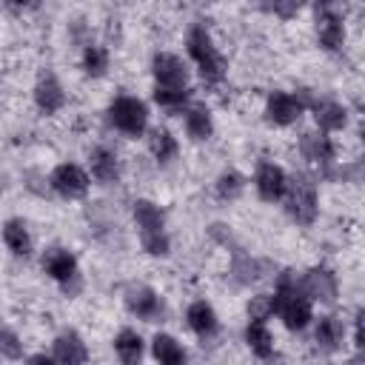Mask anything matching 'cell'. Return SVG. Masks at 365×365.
Wrapping results in <instances>:
<instances>
[{"label": "cell", "mask_w": 365, "mask_h": 365, "mask_svg": "<svg viewBox=\"0 0 365 365\" xmlns=\"http://www.w3.org/2000/svg\"><path fill=\"white\" fill-rule=\"evenodd\" d=\"M202 3H211V0H202Z\"/></svg>", "instance_id": "obj_37"}, {"label": "cell", "mask_w": 365, "mask_h": 365, "mask_svg": "<svg viewBox=\"0 0 365 365\" xmlns=\"http://www.w3.org/2000/svg\"><path fill=\"white\" fill-rule=\"evenodd\" d=\"M40 265H43V274L51 277L66 291V297L80 294V288H83L80 262H77V257H74L71 248H66V245H48L43 251V257H40Z\"/></svg>", "instance_id": "obj_5"}, {"label": "cell", "mask_w": 365, "mask_h": 365, "mask_svg": "<svg viewBox=\"0 0 365 365\" xmlns=\"http://www.w3.org/2000/svg\"><path fill=\"white\" fill-rule=\"evenodd\" d=\"M342 0H314V17H345Z\"/></svg>", "instance_id": "obj_33"}, {"label": "cell", "mask_w": 365, "mask_h": 365, "mask_svg": "<svg viewBox=\"0 0 365 365\" xmlns=\"http://www.w3.org/2000/svg\"><path fill=\"white\" fill-rule=\"evenodd\" d=\"M151 100L168 111V114H185V108L191 106V88H171V86H154Z\"/></svg>", "instance_id": "obj_27"}, {"label": "cell", "mask_w": 365, "mask_h": 365, "mask_svg": "<svg viewBox=\"0 0 365 365\" xmlns=\"http://www.w3.org/2000/svg\"><path fill=\"white\" fill-rule=\"evenodd\" d=\"M305 100H302V94H294V91H271L268 97H265V108H262V114H265V120L271 123V125H279V128H288V125H294L299 117H302V111H305Z\"/></svg>", "instance_id": "obj_9"}, {"label": "cell", "mask_w": 365, "mask_h": 365, "mask_svg": "<svg viewBox=\"0 0 365 365\" xmlns=\"http://www.w3.org/2000/svg\"><path fill=\"white\" fill-rule=\"evenodd\" d=\"M345 17H317V43L325 51H339L345 46Z\"/></svg>", "instance_id": "obj_22"}, {"label": "cell", "mask_w": 365, "mask_h": 365, "mask_svg": "<svg viewBox=\"0 0 365 365\" xmlns=\"http://www.w3.org/2000/svg\"><path fill=\"white\" fill-rule=\"evenodd\" d=\"M354 345H356L359 356H365V308H359L354 317Z\"/></svg>", "instance_id": "obj_34"}, {"label": "cell", "mask_w": 365, "mask_h": 365, "mask_svg": "<svg viewBox=\"0 0 365 365\" xmlns=\"http://www.w3.org/2000/svg\"><path fill=\"white\" fill-rule=\"evenodd\" d=\"M29 362H46V365H51L54 362V354H31Z\"/></svg>", "instance_id": "obj_35"}, {"label": "cell", "mask_w": 365, "mask_h": 365, "mask_svg": "<svg viewBox=\"0 0 365 365\" xmlns=\"http://www.w3.org/2000/svg\"><path fill=\"white\" fill-rule=\"evenodd\" d=\"M80 66H83V71H86V77H106L108 74V66H111V54H108V48L106 46H100V43H88L86 48H83V54H80Z\"/></svg>", "instance_id": "obj_28"}, {"label": "cell", "mask_w": 365, "mask_h": 365, "mask_svg": "<svg viewBox=\"0 0 365 365\" xmlns=\"http://www.w3.org/2000/svg\"><path fill=\"white\" fill-rule=\"evenodd\" d=\"M88 171L97 182L111 185L120 180V157L117 151H111L108 145H97L88 151Z\"/></svg>", "instance_id": "obj_17"}, {"label": "cell", "mask_w": 365, "mask_h": 365, "mask_svg": "<svg viewBox=\"0 0 365 365\" xmlns=\"http://www.w3.org/2000/svg\"><path fill=\"white\" fill-rule=\"evenodd\" d=\"M145 134H148V137H145V140H148V151H151V157H154L157 163L165 165V163H171V160L177 157L180 143H177V137H174L168 128H160V125H157V128H148Z\"/></svg>", "instance_id": "obj_25"}, {"label": "cell", "mask_w": 365, "mask_h": 365, "mask_svg": "<svg viewBox=\"0 0 365 365\" xmlns=\"http://www.w3.org/2000/svg\"><path fill=\"white\" fill-rule=\"evenodd\" d=\"M151 356L157 362H163V365H182L188 359L182 342L177 336H171V334H154V339H151Z\"/></svg>", "instance_id": "obj_24"}, {"label": "cell", "mask_w": 365, "mask_h": 365, "mask_svg": "<svg viewBox=\"0 0 365 365\" xmlns=\"http://www.w3.org/2000/svg\"><path fill=\"white\" fill-rule=\"evenodd\" d=\"M302 6H305V0H268V3H265V9L274 11V14L282 17V20L297 17V11H299Z\"/></svg>", "instance_id": "obj_32"}, {"label": "cell", "mask_w": 365, "mask_h": 365, "mask_svg": "<svg viewBox=\"0 0 365 365\" xmlns=\"http://www.w3.org/2000/svg\"><path fill=\"white\" fill-rule=\"evenodd\" d=\"M123 305H125V311H128L131 317H137V319H143V322H160V319L165 317V302H163V297H160L151 285H143V282L128 285V288L123 291Z\"/></svg>", "instance_id": "obj_8"}, {"label": "cell", "mask_w": 365, "mask_h": 365, "mask_svg": "<svg viewBox=\"0 0 365 365\" xmlns=\"http://www.w3.org/2000/svg\"><path fill=\"white\" fill-rule=\"evenodd\" d=\"M277 317L288 331H305L314 322V299L302 288V274L297 271H282L277 277Z\"/></svg>", "instance_id": "obj_1"}, {"label": "cell", "mask_w": 365, "mask_h": 365, "mask_svg": "<svg viewBox=\"0 0 365 365\" xmlns=\"http://www.w3.org/2000/svg\"><path fill=\"white\" fill-rule=\"evenodd\" d=\"M108 123L125 137H143L148 131V106L140 97L120 94L108 106Z\"/></svg>", "instance_id": "obj_6"}, {"label": "cell", "mask_w": 365, "mask_h": 365, "mask_svg": "<svg viewBox=\"0 0 365 365\" xmlns=\"http://www.w3.org/2000/svg\"><path fill=\"white\" fill-rule=\"evenodd\" d=\"M302 288L305 294L314 299V302H322V305H334L336 297H339V279L331 268L325 265H314L302 274Z\"/></svg>", "instance_id": "obj_13"}, {"label": "cell", "mask_w": 365, "mask_h": 365, "mask_svg": "<svg viewBox=\"0 0 365 365\" xmlns=\"http://www.w3.org/2000/svg\"><path fill=\"white\" fill-rule=\"evenodd\" d=\"M274 314H277V297L274 294H254L248 299V319L268 322Z\"/></svg>", "instance_id": "obj_30"}, {"label": "cell", "mask_w": 365, "mask_h": 365, "mask_svg": "<svg viewBox=\"0 0 365 365\" xmlns=\"http://www.w3.org/2000/svg\"><path fill=\"white\" fill-rule=\"evenodd\" d=\"M3 242H6V248L14 254V257H31V251H34V240H31V231H29V225L20 220V217H9L6 222H3Z\"/></svg>", "instance_id": "obj_19"}, {"label": "cell", "mask_w": 365, "mask_h": 365, "mask_svg": "<svg viewBox=\"0 0 365 365\" xmlns=\"http://www.w3.org/2000/svg\"><path fill=\"white\" fill-rule=\"evenodd\" d=\"M48 185L63 200H83L91 188V174L77 163H57L48 174Z\"/></svg>", "instance_id": "obj_7"}, {"label": "cell", "mask_w": 365, "mask_h": 365, "mask_svg": "<svg viewBox=\"0 0 365 365\" xmlns=\"http://www.w3.org/2000/svg\"><path fill=\"white\" fill-rule=\"evenodd\" d=\"M185 325L191 328L194 336H200L202 342L205 339H214L220 334V317L214 311V305L208 299H194L188 308H185Z\"/></svg>", "instance_id": "obj_15"}, {"label": "cell", "mask_w": 365, "mask_h": 365, "mask_svg": "<svg viewBox=\"0 0 365 365\" xmlns=\"http://www.w3.org/2000/svg\"><path fill=\"white\" fill-rule=\"evenodd\" d=\"M31 100H34L37 111L46 114V117L63 111L66 103H68L63 83H60L57 74H51V71H43V74L37 77V83H34V88H31Z\"/></svg>", "instance_id": "obj_11"}, {"label": "cell", "mask_w": 365, "mask_h": 365, "mask_svg": "<svg viewBox=\"0 0 365 365\" xmlns=\"http://www.w3.org/2000/svg\"><path fill=\"white\" fill-rule=\"evenodd\" d=\"M285 214L297 222V225H314L317 214H319V194H317V182L308 174H291L288 177V188H285Z\"/></svg>", "instance_id": "obj_4"}, {"label": "cell", "mask_w": 365, "mask_h": 365, "mask_svg": "<svg viewBox=\"0 0 365 365\" xmlns=\"http://www.w3.org/2000/svg\"><path fill=\"white\" fill-rule=\"evenodd\" d=\"M245 345L259 359H271L274 356V334L259 319H248V325H245Z\"/></svg>", "instance_id": "obj_23"}, {"label": "cell", "mask_w": 365, "mask_h": 365, "mask_svg": "<svg viewBox=\"0 0 365 365\" xmlns=\"http://www.w3.org/2000/svg\"><path fill=\"white\" fill-rule=\"evenodd\" d=\"M185 134L194 140V143H202V140H211L214 134V114L208 106L202 103H191L185 108Z\"/></svg>", "instance_id": "obj_21"}, {"label": "cell", "mask_w": 365, "mask_h": 365, "mask_svg": "<svg viewBox=\"0 0 365 365\" xmlns=\"http://www.w3.org/2000/svg\"><path fill=\"white\" fill-rule=\"evenodd\" d=\"M359 140H362V145H365V123L359 125Z\"/></svg>", "instance_id": "obj_36"}, {"label": "cell", "mask_w": 365, "mask_h": 365, "mask_svg": "<svg viewBox=\"0 0 365 365\" xmlns=\"http://www.w3.org/2000/svg\"><path fill=\"white\" fill-rule=\"evenodd\" d=\"M151 74L157 86H171V88H188V66L182 57L171 51H157L151 57Z\"/></svg>", "instance_id": "obj_14"}, {"label": "cell", "mask_w": 365, "mask_h": 365, "mask_svg": "<svg viewBox=\"0 0 365 365\" xmlns=\"http://www.w3.org/2000/svg\"><path fill=\"white\" fill-rule=\"evenodd\" d=\"M114 354H117L120 362L137 365V362L143 359V354H145V342H143V336H140L134 328H123V331L114 336Z\"/></svg>", "instance_id": "obj_26"}, {"label": "cell", "mask_w": 365, "mask_h": 365, "mask_svg": "<svg viewBox=\"0 0 365 365\" xmlns=\"http://www.w3.org/2000/svg\"><path fill=\"white\" fill-rule=\"evenodd\" d=\"M51 354H54V362H60V365H83V362H88V345L71 328L68 331H60L54 336Z\"/></svg>", "instance_id": "obj_16"}, {"label": "cell", "mask_w": 365, "mask_h": 365, "mask_svg": "<svg viewBox=\"0 0 365 365\" xmlns=\"http://www.w3.org/2000/svg\"><path fill=\"white\" fill-rule=\"evenodd\" d=\"M0 356L9 359V362L23 359V342H20V336L11 328H3L0 331Z\"/></svg>", "instance_id": "obj_31"}, {"label": "cell", "mask_w": 365, "mask_h": 365, "mask_svg": "<svg viewBox=\"0 0 365 365\" xmlns=\"http://www.w3.org/2000/svg\"><path fill=\"white\" fill-rule=\"evenodd\" d=\"M311 108H314V120H317L319 131L334 134V131H342L348 123V111L336 100H317V103H311Z\"/></svg>", "instance_id": "obj_20"}, {"label": "cell", "mask_w": 365, "mask_h": 365, "mask_svg": "<svg viewBox=\"0 0 365 365\" xmlns=\"http://www.w3.org/2000/svg\"><path fill=\"white\" fill-rule=\"evenodd\" d=\"M185 51H188V57L194 60L200 77L208 86H220L228 77V60L214 46V37L205 29V23H194L188 29V34H185Z\"/></svg>", "instance_id": "obj_2"}, {"label": "cell", "mask_w": 365, "mask_h": 365, "mask_svg": "<svg viewBox=\"0 0 365 365\" xmlns=\"http://www.w3.org/2000/svg\"><path fill=\"white\" fill-rule=\"evenodd\" d=\"M254 188L262 202H279L288 188V171L274 160H259L254 171Z\"/></svg>", "instance_id": "obj_10"}, {"label": "cell", "mask_w": 365, "mask_h": 365, "mask_svg": "<svg viewBox=\"0 0 365 365\" xmlns=\"http://www.w3.org/2000/svg\"><path fill=\"white\" fill-rule=\"evenodd\" d=\"M345 342V325L339 317L334 314H325L317 319L314 325V345L322 351V354H336Z\"/></svg>", "instance_id": "obj_18"}, {"label": "cell", "mask_w": 365, "mask_h": 365, "mask_svg": "<svg viewBox=\"0 0 365 365\" xmlns=\"http://www.w3.org/2000/svg\"><path fill=\"white\" fill-rule=\"evenodd\" d=\"M131 217H134L143 251L148 257H168L171 254V237L165 231L163 208L157 202H151V200H134L131 202Z\"/></svg>", "instance_id": "obj_3"}, {"label": "cell", "mask_w": 365, "mask_h": 365, "mask_svg": "<svg viewBox=\"0 0 365 365\" xmlns=\"http://www.w3.org/2000/svg\"><path fill=\"white\" fill-rule=\"evenodd\" d=\"M299 154L308 160V163H314V165H319L325 174H331V168H334V163H336V145H334V140L328 137V131H305L302 137H299Z\"/></svg>", "instance_id": "obj_12"}, {"label": "cell", "mask_w": 365, "mask_h": 365, "mask_svg": "<svg viewBox=\"0 0 365 365\" xmlns=\"http://www.w3.org/2000/svg\"><path fill=\"white\" fill-rule=\"evenodd\" d=\"M245 185H248L245 174H240L237 168H225V171H220V177L214 180V194H217V200H222V202H234V200L242 197Z\"/></svg>", "instance_id": "obj_29"}]
</instances>
